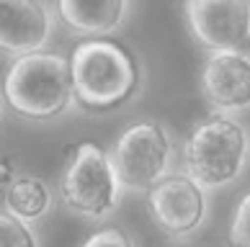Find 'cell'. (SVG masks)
<instances>
[{
  "label": "cell",
  "instance_id": "6da1fadb",
  "mask_svg": "<svg viewBox=\"0 0 250 247\" xmlns=\"http://www.w3.org/2000/svg\"><path fill=\"white\" fill-rule=\"evenodd\" d=\"M75 106L85 114H111L142 93L145 67L132 47L111 39L93 36L83 39L70 54Z\"/></svg>",
  "mask_w": 250,
  "mask_h": 247
},
{
  "label": "cell",
  "instance_id": "7a4b0ae2",
  "mask_svg": "<svg viewBox=\"0 0 250 247\" xmlns=\"http://www.w3.org/2000/svg\"><path fill=\"white\" fill-rule=\"evenodd\" d=\"M5 108L29 124H49L75 108L72 62L60 52H31L8 65L3 80Z\"/></svg>",
  "mask_w": 250,
  "mask_h": 247
},
{
  "label": "cell",
  "instance_id": "3957f363",
  "mask_svg": "<svg viewBox=\"0 0 250 247\" xmlns=\"http://www.w3.org/2000/svg\"><path fill=\"white\" fill-rule=\"evenodd\" d=\"M250 165V132L232 114H209L183 142V170L209 190L240 183Z\"/></svg>",
  "mask_w": 250,
  "mask_h": 247
},
{
  "label": "cell",
  "instance_id": "277c9868",
  "mask_svg": "<svg viewBox=\"0 0 250 247\" xmlns=\"http://www.w3.org/2000/svg\"><path fill=\"white\" fill-rule=\"evenodd\" d=\"M57 196L70 214L93 224L108 222L124 198V186L111 152L96 142H80L60 175Z\"/></svg>",
  "mask_w": 250,
  "mask_h": 247
},
{
  "label": "cell",
  "instance_id": "5b68a950",
  "mask_svg": "<svg viewBox=\"0 0 250 247\" xmlns=\"http://www.w3.org/2000/svg\"><path fill=\"white\" fill-rule=\"evenodd\" d=\"M122 186L129 193H150L175 170L173 136L160 121L142 118L119 134L111 150Z\"/></svg>",
  "mask_w": 250,
  "mask_h": 247
},
{
  "label": "cell",
  "instance_id": "8992f818",
  "mask_svg": "<svg viewBox=\"0 0 250 247\" xmlns=\"http://www.w3.org/2000/svg\"><path fill=\"white\" fill-rule=\"evenodd\" d=\"M147 211L170 240H188L209 219V188L186 170H173L147 193Z\"/></svg>",
  "mask_w": 250,
  "mask_h": 247
},
{
  "label": "cell",
  "instance_id": "52a82bcc",
  "mask_svg": "<svg viewBox=\"0 0 250 247\" xmlns=\"http://www.w3.org/2000/svg\"><path fill=\"white\" fill-rule=\"evenodd\" d=\"M183 21L201 49L250 54V0H183Z\"/></svg>",
  "mask_w": 250,
  "mask_h": 247
},
{
  "label": "cell",
  "instance_id": "ba28073f",
  "mask_svg": "<svg viewBox=\"0 0 250 247\" xmlns=\"http://www.w3.org/2000/svg\"><path fill=\"white\" fill-rule=\"evenodd\" d=\"M199 88L211 111H250V54L248 52H207L199 70Z\"/></svg>",
  "mask_w": 250,
  "mask_h": 247
},
{
  "label": "cell",
  "instance_id": "9c48e42d",
  "mask_svg": "<svg viewBox=\"0 0 250 247\" xmlns=\"http://www.w3.org/2000/svg\"><path fill=\"white\" fill-rule=\"evenodd\" d=\"M54 16L44 0H0V47L11 59L47 49Z\"/></svg>",
  "mask_w": 250,
  "mask_h": 247
},
{
  "label": "cell",
  "instance_id": "30bf717a",
  "mask_svg": "<svg viewBox=\"0 0 250 247\" xmlns=\"http://www.w3.org/2000/svg\"><path fill=\"white\" fill-rule=\"evenodd\" d=\"M129 8L132 0H54L62 29L80 39L116 34L126 23Z\"/></svg>",
  "mask_w": 250,
  "mask_h": 247
},
{
  "label": "cell",
  "instance_id": "8fae6325",
  "mask_svg": "<svg viewBox=\"0 0 250 247\" xmlns=\"http://www.w3.org/2000/svg\"><path fill=\"white\" fill-rule=\"evenodd\" d=\"M3 209L26 222L39 224L52 214L54 193L44 178L31 175V172H18L11 183L3 186Z\"/></svg>",
  "mask_w": 250,
  "mask_h": 247
},
{
  "label": "cell",
  "instance_id": "7c38bea8",
  "mask_svg": "<svg viewBox=\"0 0 250 247\" xmlns=\"http://www.w3.org/2000/svg\"><path fill=\"white\" fill-rule=\"evenodd\" d=\"M0 247H42L34 222L16 216L13 211H0Z\"/></svg>",
  "mask_w": 250,
  "mask_h": 247
},
{
  "label": "cell",
  "instance_id": "4fadbf2b",
  "mask_svg": "<svg viewBox=\"0 0 250 247\" xmlns=\"http://www.w3.org/2000/svg\"><path fill=\"white\" fill-rule=\"evenodd\" d=\"M229 247H250V190L237 198L227 224Z\"/></svg>",
  "mask_w": 250,
  "mask_h": 247
},
{
  "label": "cell",
  "instance_id": "5bb4252c",
  "mask_svg": "<svg viewBox=\"0 0 250 247\" xmlns=\"http://www.w3.org/2000/svg\"><path fill=\"white\" fill-rule=\"evenodd\" d=\"M80 247H137V240L124 227L108 224V227H98L96 232H90Z\"/></svg>",
  "mask_w": 250,
  "mask_h": 247
}]
</instances>
